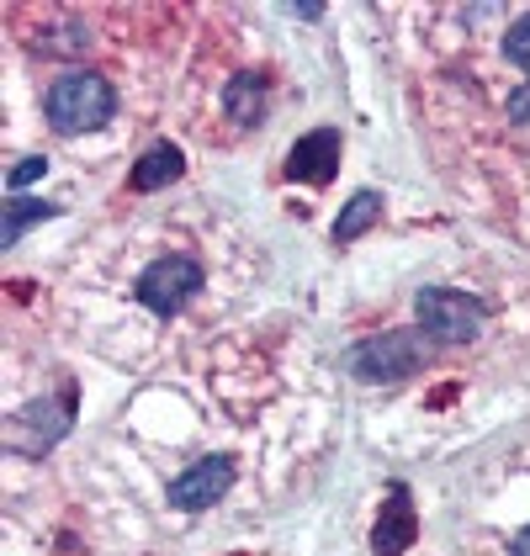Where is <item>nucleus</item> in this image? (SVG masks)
I'll return each instance as SVG.
<instances>
[{
    "mask_svg": "<svg viewBox=\"0 0 530 556\" xmlns=\"http://www.w3.org/2000/svg\"><path fill=\"white\" fill-rule=\"evenodd\" d=\"M48 128L53 132H86V128H101L112 112H117V96L101 75H86V70H70L48 86Z\"/></svg>",
    "mask_w": 530,
    "mask_h": 556,
    "instance_id": "f257e3e1",
    "label": "nucleus"
},
{
    "mask_svg": "<svg viewBox=\"0 0 530 556\" xmlns=\"http://www.w3.org/2000/svg\"><path fill=\"white\" fill-rule=\"evenodd\" d=\"M414 313H419V329L430 340L445 344H462V340H478L483 334V302L467 298V292H451V287H425L414 298Z\"/></svg>",
    "mask_w": 530,
    "mask_h": 556,
    "instance_id": "f03ea898",
    "label": "nucleus"
},
{
    "mask_svg": "<svg viewBox=\"0 0 530 556\" xmlns=\"http://www.w3.org/2000/svg\"><path fill=\"white\" fill-rule=\"evenodd\" d=\"M425 355H430V340H425L419 329H393V334H377V340L355 344L351 371L361 382H398V377L419 371Z\"/></svg>",
    "mask_w": 530,
    "mask_h": 556,
    "instance_id": "7ed1b4c3",
    "label": "nucleus"
},
{
    "mask_svg": "<svg viewBox=\"0 0 530 556\" xmlns=\"http://www.w3.org/2000/svg\"><path fill=\"white\" fill-rule=\"evenodd\" d=\"M197 287H202V265H197L191 255H165V260H154V265L138 276V287H132V292H138L143 307H154V313H165V318H171V313H176Z\"/></svg>",
    "mask_w": 530,
    "mask_h": 556,
    "instance_id": "20e7f679",
    "label": "nucleus"
},
{
    "mask_svg": "<svg viewBox=\"0 0 530 556\" xmlns=\"http://www.w3.org/2000/svg\"><path fill=\"white\" fill-rule=\"evenodd\" d=\"M234 488V462L228 456H202L197 467H186L171 482V504L176 509H207Z\"/></svg>",
    "mask_w": 530,
    "mask_h": 556,
    "instance_id": "39448f33",
    "label": "nucleus"
},
{
    "mask_svg": "<svg viewBox=\"0 0 530 556\" xmlns=\"http://www.w3.org/2000/svg\"><path fill=\"white\" fill-rule=\"evenodd\" d=\"M335 170H340V132L335 128H318V132H308V138H298L292 154H287V175H292V180L324 186Z\"/></svg>",
    "mask_w": 530,
    "mask_h": 556,
    "instance_id": "423d86ee",
    "label": "nucleus"
},
{
    "mask_svg": "<svg viewBox=\"0 0 530 556\" xmlns=\"http://www.w3.org/2000/svg\"><path fill=\"white\" fill-rule=\"evenodd\" d=\"M414 535H419V519H414V498H408V488H393V493H388V504H382V514H377V530H371V552H377V556H403Z\"/></svg>",
    "mask_w": 530,
    "mask_h": 556,
    "instance_id": "0eeeda50",
    "label": "nucleus"
},
{
    "mask_svg": "<svg viewBox=\"0 0 530 556\" xmlns=\"http://www.w3.org/2000/svg\"><path fill=\"white\" fill-rule=\"evenodd\" d=\"M180 175V149L176 143H154L138 165H132V191H160Z\"/></svg>",
    "mask_w": 530,
    "mask_h": 556,
    "instance_id": "6e6552de",
    "label": "nucleus"
},
{
    "mask_svg": "<svg viewBox=\"0 0 530 556\" xmlns=\"http://www.w3.org/2000/svg\"><path fill=\"white\" fill-rule=\"evenodd\" d=\"M223 106H228V117L234 123H261V112H265V80L261 75H234L228 80V90H223Z\"/></svg>",
    "mask_w": 530,
    "mask_h": 556,
    "instance_id": "1a4fd4ad",
    "label": "nucleus"
},
{
    "mask_svg": "<svg viewBox=\"0 0 530 556\" xmlns=\"http://www.w3.org/2000/svg\"><path fill=\"white\" fill-rule=\"evenodd\" d=\"M377 217H382V197L377 191H355L351 202H345V213L335 217V244H355Z\"/></svg>",
    "mask_w": 530,
    "mask_h": 556,
    "instance_id": "9d476101",
    "label": "nucleus"
},
{
    "mask_svg": "<svg viewBox=\"0 0 530 556\" xmlns=\"http://www.w3.org/2000/svg\"><path fill=\"white\" fill-rule=\"evenodd\" d=\"M43 217H53L48 202H27V197H16V202H5V228H0V239H5V244H22V233H27L33 223H43Z\"/></svg>",
    "mask_w": 530,
    "mask_h": 556,
    "instance_id": "9b49d317",
    "label": "nucleus"
},
{
    "mask_svg": "<svg viewBox=\"0 0 530 556\" xmlns=\"http://www.w3.org/2000/svg\"><path fill=\"white\" fill-rule=\"evenodd\" d=\"M504 48H509V59H515V64H520V70L530 75V16H526V22H515V27H509V38H504Z\"/></svg>",
    "mask_w": 530,
    "mask_h": 556,
    "instance_id": "f8f14e48",
    "label": "nucleus"
},
{
    "mask_svg": "<svg viewBox=\"0 0 530 556\" xmlns=\"http://www.w3.org/2000/svg\"><path fill=\"white\" fill-rule=\"evenodd\" d=\"M504 112L515 117V123H530V80L520 90H509V101H504Z\"/></svg>",
    "mask_w": 530,
    "mask_h": 556,
    "instance_id": "ddd939ff",
    "label": "nucleus"
},
{
    "mask_svg": "<svg viewBox=\"0 0 530 556\" xmlns=\"http://www.w3.org/2000/svg\"><path fill=\"white\" fill-rule=\"evenodd\" d=\"M38 175H43V160H22L5 180H11V191H22V186H27V180H38Z\"/></svg>",
    "mask_w": 530,
    "mask_h": 556,
    "instance_id": "4468645a",
    "label": "nucleus"
},
{
    "mask_svg": "<svg viewBox=\"0 0 530 556\" xmlns=\"http://www.w3.org/2000/svg\"><path fill=\"white\" fill-rule=\"evenodd\" d=\"M509 556H530V525L515 535V541H509Z\"/></svg>",
    "mask_w": 530,
    "mask_h": 556,
    "instance_id": "2eb2a0df",
    "label": "nucleus"
}]
</instances>
